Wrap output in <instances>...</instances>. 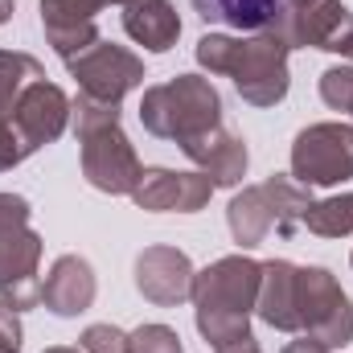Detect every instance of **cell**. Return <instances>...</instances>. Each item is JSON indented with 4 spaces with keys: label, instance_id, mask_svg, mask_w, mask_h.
<instances>
[{
    "label": "cell",
    "instance_id": "cell-1",
    "mask_svg": "<svg viewBox=\"0 0 353 353\" xmlns=\"http://www.w3.org/2000/svg\"><path fill=\"white\" fill-rule=\"evenodd\" d=\"M259 275H263V263L251 259V255H222L205 271L193 275V292H189L193 321H197V333L214 350L251 337V312H255V300H259Z\"/></svg>",
    "mask_w": 353,
    "mask_h": 353
},
{
    "label": "cell",
    "instance_id": "cell-2",
    "mask_svg": "<svg viewBox=\"0 0 353 353\" xmlns=\"http://www.w3.org/2000/svg\"><path fill=\"white\" fill-rule=\"evenodd\" d=\"M197 66L210 74H226L239 99L251 107H275L288 99L292 74H288V46L275 33L255 37H230V33H205L197 41Z\"/></svg>",
    "mask_w": 353,
    "mask_h": 353
},
{
    "label": "cell",
    "instance_id": "cell-3",
    "mask_svg": "<svg viewBox=\"0 0 353 353\" xmlns=\"http://www.w3.org/2000/svg\"><path fill=\"white\" fill-rule=\"evenodd\" d=\"M308 205H312L308 185H300V181H292L283 173H271L263 185H247L230 197L226 226H230L234 243L243 251H251V247L267 243V234L292 239L300 230V218H304Z\"/></svg>",
    "mask_w": 353,
    "mask_h": 353
},
{
    "label": "cell",
    "instance_id": "cell-4",
    "mask_svg": "<svg viewBox=\"0 0 353 353\" xmlns=\"http://www.w3.org/2000/svg\"><path fill=\"white\" fill-rule=\"evenodd\" d=\"M140 123L157 140H173L176 148L210 128L222 123V94L201 74H176L169 83L144 90L140 99Z\"/></svg>",
    "mask_w": 353,
    "mask_h": 353
},
{
    "label": "cell",
    "instance_id": "cell-5",
    "mask_svg": "<svg viewBox=\"0 0 353 353\" xmlns=\"http://www.w3.org/2000/svg\"><path fill=\"white\" fill-rule=\"evenodd\" d=\"M33 210L21 193H0V300L12 312L41 304V234L29 226Z\"/></svg>",
    "mask_w": 353,
    "mask_h": 353
},
{
    "label": "cell",
    "instance_id": "cell-6",
    "mask_svg": "<svg viewBox=\"0 0 353 353\" xmlns=\"http://www.w3.org/2000/svg\"><path fill=\"white\" fill-rule=\"evenodd\" d=\"M267 33H275L288 50L341 54L353 33V12L341 0H283Z\"/></svg>",
    "mask_w": 353,
    "mask_h": 353
},
{
    "label": "cell",
    "instance_id": "cell-7",
    "mask_svg": "<svg viewBox=\"0 0 353 353\" xmlns=\"http://www.w3.org/2000/svg\"><path fill=\"white\" fill-rule=\"evenodd\" d=\"M300 333L321 345H345L353 341V300L341 292L337 275L329 267H300Z\"/></svg>",
    "mask_w": 353,
    "mask_h": 353
},
{
    "label": "cell",
    "instance_id": "cell-8",
    "mask_svg": "<svg viewBox=\"0 0 353 353\" xmlns=\"http://www.w3.org/2000/svg\"><path fill=\"white\" fill-rule=\"evenodd\" d=\"M292 176L308 189H329L353 176V123H308L292 140Z\"/></svg>",
    "mask_w": 353,
    "mask_h": 353
},
{
    "label": "cell",
    "instance_id": "cell-9",
    "mask_svg": "<svg viewBox=\"0 0 353 353\" xmlns=\"http://www.w3.org/2000/svg\"><path fill=\"white\" fill-rule=\"evenodd\" d=\"M79 148H83V176H87L99 193L132 197V189L144 176V165H140L132 140L123 136L119 119L79 132Z\"/></svg>",
    "mask_w": 353,
    "mask_h": 353
},
{
    "label": "cell",
    "instance_id": "cell-10",
    "mask_svg": "<svg viewBox=\"0 0 353 353\" xmlns=\"http://www.w3.org/2000/svg\"><path fill=\"white\" fill-rule=\"evenodd\" d=\"M66 70H70V79L79 83V94H87V99H99V103H123V94H132V90L144 83V62L132 54V50H123V46H111V41H94L90 50L83 54H74L70 62H66Z\"/></svg>",
    "mask_w": 353,
    "mask_h": 353
},
{
    "label": "cell",
    "instance_id": "cell-11",
    "mask_svg": "<svg viewBox=\"0 0 353 353\" xmlns=\"http://www.w3.org/2000/svg\"><path fill=\"white\" fill-rule=\"evenodd\" d=\"M107 4L128 8L132 0H41V29H46V41L54 46V54L62 62H70L74 54H83L99 41L94 17Z\"/></svg>",
    "mask_w": 353,
    "mask_h": 353
},
{
    "label": "cell",
    "instance_id": "cell-12",
    "mask_svg": "<svg viewBox=\"0 0 353 353\" xmlns=\"http://www.w3.org/2000/svg\"><path fill=\"white\" fill-rule=\"evenodd\" d=\"M214 197V181L205 173H176V169H144L132 201L148 214H197Z\"/></svg>",
    "mask_w": 353,
    "mask_h": 353
},
{
    "label": "cell",
    "instance_id": "cell-13",
    "mask_svg": "<svg viewBox=\"0 0 353 353\" xmlns=\"http://www.w3.org/2000/svg\"><path fill=\"white\" fill-rule=\"evenodd\" d=\"M193 275H197V271H193L189 255H185L181 247L157 243V247H144V251L136 255V292H140L144 300L161 304V308H173L181 300H189Z\"/></svg>",
    "mask_w": 353,
    "mask_h": 353
},
{
    "label": "cell",
    "instance_id": "cell-14",
    "mask_svg": "<svg viewBox=\"0 0 353 353\" xmlns=\"http://www.w3.org/2000/svg\"><path fill=\"white\" fill-rule=\"evenodd\" d=\"M74 119V103L66 99V90L37 79L33 87H25V94L17 99V111H12V123L21 128V136L33 144V148H46L54 144Z\"/></svg>",
    "mask_w": 353,
    "mask_h": 353
},
{
    "label": "cell",
    "instance_id": "cell-15",
    "mask_svg": "<svg viewBox=\"0 0 353 353\" xmlns=\"http://www.w3.org/2000/svg\"><path fill=\"white\" fill-rule=\"evenodd\" d=\"M181 152L197 165V173H205L214 181V189H234L247 176V165H251L247 144L234 132H226L222 123L201 132V136H193V140H185Z\"/></svg>",
    "mask_w": 353,
    "mask_h": 353
},
{
    "label": "cell",
    "instance_id": "cell-16",
    "mask_svg": "<svg viewBox=\"0 0 353 353\" xmlns=\"http://www.w3.org/2000/svg\"><path fill=\"white\" fill-rule=\"evenodd\" d=\"M99 296V279H94V267L83 255H58L54 267L46 271L41 279V304L54 312V316H79L87 312Z\"/></svg>",
    "mask_w": 353,
    "mask_h": 353
},
{
    "label": "cell",
    "instance_id": "cell-17",
    "mask_svg": "<svg viewBox=\"0 0 353 353\" xmlns=\"http://www.w3.org/2000/svg\"><path fill=\"white\" fill-rule=\"evenodd\" d=\"M296 300H300V267L292 259H267L259 275V300H255L259 321L279 333H300Z\"/></svg>",
    "mask_w": 353,
    "mask_h": 353
},
{
    "label": "cell",
    "instance_id": "cell-18",
    "mask_svg": "<svg viewBox=\"0 0 353 353\" xmlns=\"http://www.w3.org/2000/svg\"><path fill=\"white\" fill-rule=\"evenodd\" d=\"M123 33L152 54L173 50L181 37V17H176L173 0H132L123 8Z\"/></svg>",
    "mask_w": 353,
    "mask_h": 353
},
{
    "label": "cell",
    "instance_id": "cell-19",
    "mask_svg": "<svg viewBox=\"0 0 353 353\" xmlns=\"http://www.w3.org/2000/svg\"><path fill=\"white\" fill-rule=\"evenodd\" d=\"M189 4L210 25H230L239 33H263L271 29L283 0H189Z\"/></svg>",
    "mask_w": 353,
    "mask_h": 353
},
{
    "label": "cell",
    "instance_id": "cell-20",
    "mask_svg": "<svg viewBox=\"0 0 353 353\" xmlns=\"http://www.w3.org/2000/svg\"><path fill=\"white\" fill-rule=\"evenodd\" d=\"M37 79H46V70H41V62L33 54L0 50V119H8L17 111V99L25 94V87H33Z\"/></svg>",
    "mask_w": 353,
    "mask_h": 353
},
{
    "label": "cell",
    "instance_id": "cell-21",
    "mask_svg": "<svg viewBox=\"0 0 353 353\" xmlns=\"http://www.w3.org/2000/svg\"><path fill=\"white\" fill-rule=\"evenodd\" d=\"M300 230L316 234V239H345L353 234V193H333V197H321L304 210L300 218Z\"/></svg>",
    "mask_w": 353,
    "mask_h": 353
},
{
    "label": "cell",
    "instance_id": "cell-22",
    "mask_svg": "<svg viewBox=\"0 0 353 353\" xmlns=\"http://www.w3.org/2000/svg\"><path fill=\"white\" fill-rule=\"evenodd\" d=\"M321 99H325V107L353 115V66H329L321 74Z\"/></svg>",
    "mask_w": 353,
    "mask_h": 353
},
{
    "label": "cell",
    "instance_id": "cell-23",
    "mask_svg": "<svg viewBox=\"0 0 353 353\" xmlns=\"http://www.w3.org/2000/svg\"><path fill=\"white\" fill-rule=\"evenodd\" d=\"M128 353H185L181 337L169 325H140L136 333H128Z\"/></svg>",
    "mask_w": 353,
    "mask_h": 353
},
{
    "label": "cell",
    "instance_id": "cell-24",
    "mask_svg": "<svg viewBox=\"0 0 353 353\" xmlns=\"http://www.w3.org/2000/svg\"><path fill=\"white\" fill-rule=\"evenodd\" d=\"M33 152H37V148L21 136V128L12 123V115H8V119H0V173H4V169H17V165H21V161H29Z\"/></svg>",
    "mask_w": 353,
    "mask_h": 353
},
{
    "label": "cell",
    "instance_id": "cell-25",
    "mask_svg": "<svg viewBox=\"0 0 353 353\" xmlns=\"http://www.w3.org/2000/svg\"><path fill=\"white\" fill-rule=\"evenodd\" d=\"M83 353H128V333L115 325H90L87 333L79 337Z\"/></svg>",
    "mask_w": 353,
    "mask_h": 353
},
{
    "label": "cell",
    "instance_id": "cell-26",
    "mask_svg": "<svg viewBox=\"0 0 353 353\" xmlns=\"http://www.w3.org/2000/svg\"><path fill=\"white\" fill-rule=\"evenodd\" d=\"M25 345V329H21V312H12L0 300V353H21Z\"/></svg>",
    "mask_w": 353,
    "mask_h": 353
},
{
    "label": "cell",
    "instance_id": "cell-27",
    "mask_svg": "<svg viewBox=\"0 0 353 353\" xmlns=\"http://www.w3.org/2000/svg\"><path fill=\"white\" fill-rule=\"evenodd\" d=\"M283 353H329V345H321V341H312V337H300V341H288Z\"/></svg>",
    "mask_w": 353,
    "mask_h": 353
},
{
    "label": "cell",
    "instance_id": "cell-28",
    "mask_svg": "<svg viewBox=\"0 0 353 353\" xmlns=\"http://www.w3.org/2000/svg\"><path fill=\"white\" fill-rule=\"evenodd\" d=\"M214 353H263V345H259V341H255V333H251V337L230 341V345H222V350H214Z\"/></svg>",
    "mask_w": 353,
    "mask_h": 353
},
{
    "label": "cell",
    "instance_id": "cell-29",
    "mask_svg": "<svg viewBox=\"0 0 353 353\" xmlns=\"http://www.w3.org/2000/svg\"><path fill=\"white\" fill-rule=\"evenodd\" d=\"M8 17H12V0H0V25H4Z\"/></svg>",
    "mask_w": 353,
    "mask_h": 353
},
{
    "label": "cell",
    "instance_id": "cell-30",
    "mask_svg": "<svg viewBox=\"0 0 353 353\" xmlns=\"http://www.w3.org/2000/svg\"><path fill=\"white\" fill-rule=\"evenodd\" d=\"M341 58H353V33H350V41L341 46Z\"/></svg>",
    "mask_w": 353,
    "mask_h": 353
},
{
    "label": "cell",
    "instance_id": "cell-31",
    "mask_svg": "<svg viewBox=\"0 0 353 353\" xmlns=\"http://www.w3.org/2000/svg\"><path fill=\"white\" fill-rule=\"evenodd\" d=\"M46 353H83V350H66V345H54V350H46Z\"/></svg>",
    "mask_w": 353,
    "mask_h": 353
},
{
    "label": "cell",
    "instance_id": "cell-32",
    "mask_svg": "<svg viewBox=\"0 0 353 353\" xmlns=\"http://www.w3.org/2000/svg\"><path fill=\"white\" fill-rule=\"evenodd\" d=\"M350 267H353V255H350Z\"/></svg>",
    "mask_w": 353,
    "mask_h": 353
}]
</instances>
